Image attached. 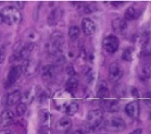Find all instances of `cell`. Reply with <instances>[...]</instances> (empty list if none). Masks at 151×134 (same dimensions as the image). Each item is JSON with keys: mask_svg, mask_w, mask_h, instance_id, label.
<instances>
[{"mask_svg": "<svg viewBox=\"0 0 151 134\" xmlns=\"http://www.w3.org/2000/svg\"><path fill=\"white\" fill-rule=\"evenodd\" d=\"M0 13L2 15V20L4 23L8 25H17L19 24L22 20V15H21L20 10H17L14 6H9L6 7L4 9L0 11Z\"/></svg>", "mask_w": 151, "mask_h": 134, "instance_id": "1", "label": "cell"}, {"mask_svg": "<svg viewBox=\"0 0 151 134\" xmlns=\"http://www.w3.org/2000/svg\"><path fill=\"white\" fill-rule=\"evenodd\" d=\"M64 45V36L62 34L61 32H53L50 36V39H49L48 44L46 46L47 48V51L50 54V55H57L61 48Z\"/></svg>", "mask_w": 151, "mask_h": 134, "instance_id": "2", "label": "cell"}, {"mask_svg": "<svg viewBox=\"0 0 151 134\" xmlns=\"http://www.w3.org/2000/svg\"><path fill=\"white\" fill-rule=\"evenodd\" d=\"M73 95L68 91H59L53 96V103L58 110H65L66 107L72 103Z\"/></svg>", "mask_w": 151, "mask_h": 134, "instance_id": "3", "label": "cell"}, {"mask_svg": "<svg viewBox=\"0 0 151 134\" xmlns=\"http://www.w3.org/2000/svg\"><path fill=\"white\" fill-rule=\"evenodd\" d=\"M103 120V112L102 110L100 109H95L90 110L87 114L86 117V125L89 130H95L99 127L101 122Z\"/></svg>", "mask_w": 151, "mask_h": 134, "instance_id": "4", "label": "cell"}, {"mask_svg": "<svg viewBox=\"0 0 151 134\" xmlns=\"http://www.w3.org/2000/svg\"><path fill=\"white\" fill-rule=\"evenodd\" d=\"M119 46H120V41L115 35H109L102 41V47L108 54L116 52Z\"/></svg>", "mask_w": 151, "mask_h": 134, "instance_id": "5", "label": "cell"}, {"mask_svg": "<svg viewBox=\"0 0 151 134\" xmlns=\"http://www.w3.org/2000/svg\"><path fill=\"white\" fill-rule=\"evenodd\" d=\"M38 65H39V61L37 59H28V60H25L23 61L21 68H22V72L24 73L26 76H31L33 74L36 73L38 69Z\"/></svg>", "mask_w": 151, "mask_h": 134, "instance_id": "6", "label": "cell"}, {"mask_svg": "<svg viewBox=\"0 0 151 134\" xmlns=\"http://www.w3.org/2000/svg\"><path fill=\"white\" fill-rule=\"evenodd\" d=\"M106 127L108 130L113 131V132H121L126 127V124L122 118L113 117L106 122Z\"/></svg>", "mask_w": 151, "mask_h": 134, "instance_id": "7", "label": "cell"}, {"mask_svg": "<svg viewBox=\"0 0 151 134\" xmlns=\"http://www.w3.org/2000/svg\"><path fill=\"white\" fill-rule=\"evenodd\" d=\"M123 74V69L117 62L111 63L110 67H109V80H110V82L116 83L117 81H120Z\"/></svg>", "mask_w": 151, "mask_h": 134, "instance_id": "8", "label": "cell"}, {"mask_svg": "<svg viewBox=\"0 0 151 134\" xmlns=\"http://www.w3.org/2000/svg\"><path fill=\"white\" fill-rule=\"evenodd\" d=\"M14 119H15V116L13 112L10 109H4L0 114V127L6 129L12 125L14 123Z\"/></svg>", "mask_w": 151, "mask_h": 134, "instance_id": "9", "label": "cell"}, {"mask_svg": "<svg viewBox=\"0 0 151 134\" xmlns=\"http://www.w3.org/2000/svg\"><path fill=\"white\" fill-rule=\"evenodd\" d=\"M138 78L142 83H150L151 82V63L147 62L141 65L138 70Z\"/></svg>", "mask_w": 151, "mask_h": 134, "instance_id": "10", "label": "cell"}, {"mask_svg": "<svg viewBox=\"0 0 151 134\" xmlns=\"http://www.w3.org/2000/svg\"><path fill=\"white\" fill-rule=\"evenodd\" d=\"M112 28L116 34L125 35V33L127 32V28H128V25H127V22L125 19L117 17V19L112 21Z\"/></svg>", "mask_w": 151, "mask_h": 134, "instance_id": "11", "label": "cell"}, {"mask_svg": "<svg viewBox=\"0 0 151 134\" xmlns=\"http://www.w3.org/2000/svg\"><path fill=\"white\" fill-rule=\"evenodd\" d=\"M57 72H58V69L55 68V65L47 64L45 67H42V69H41V79L46 81V82H49L52 79H55Z\"/></svg>", "mask_w": 151, "mask_h": 134, "instance_id": "12", "label": "cell"}, {"mask_svg": "<svg viewBox=\"0 0 151 134\" xmlns=\"http://www.w3.org/2000/svg\"><path fill=\"white\" fill-rule=\"evenodd\" d=\"M21 73H22V68H21L20 65H13L11 70L9 71L8 73V78H7V83H6V85L8 86H11L13 85L14 83L17 82L19 78H20Z\"/></svg>", "mask_w": 151, "mask_h": 134, "instance_id": "13", "label": "cell"}, {"mask_svg": "<svg viewBox=\"0 0 151 134\" xmlns=\"http://www.w3.org/2000/svg\"><path fill=\"white\" fill-rule=\"evenodd\" d=\"M82 30L85 35L91 36L96 33V24L89 17H84L82 21Z\"/></svg>", "mask_w": 151, "mask_h": 134, "instance_id": "14", "label": "cell"}, {"mask_svg": "<svg viewBox=\"0 0 151 134\" xmlns=\"http://www.w3.org/2000/svg\"><path fill=\"white\" fill-rule=\"evenodd\" d=\"M139 112H140V107H139L138 101L128 103L125 106V114L132 119H137L139 117Z\"/></svg>", "mask_w": 151, "mask_h": 134, "instance_id": "15", "label": "cell"}, {"mask_svg": "<svg viewBox=\"0 0 151 134\" xmlns=\"http://www.w3.org/2000/svg\"><path fill=\"white\" fill-rule=\"evenodd\" d=\"M22 99V95H21L20 91H12L9 94H7L4 98V103L6 106H13L15 104H17Z\"/></svg>", "mask_w": 151, "mask_h": 134, "instance_id": "16", "label": "cell"}, {"mask_svg": "<svg viewBox=\"0 0 151 134\" xmlns=\"http://www.w3.org/2000/svg\"><path fill=\"white\" fill-rule=\"evenodd\" d=\"M37 49V46L36 44H33V43H28L23 47V49L20 51V57L22 58V60H28V59H32V56L34 55L35 50Z\"/></svg>", "mask_w": 151, "mask_h": 134, "instance_id": "17", "label": "cell"}, {"mask_svg": "<svg viewBox=\"0 0 151 134\" xmlns=\"http://www.w3.org/2000/svg\"><path fill=\"white\" fill-rule=\"evenodd\" d=\"M72 127V120L69 117L60 118L55 123V130L59 132H68Z\"/></svg>", "mask_w": 151, "mask_h": 134, "instance_id": "18", "label": "cell"}, {"mask_svg": "<svg viewBox=\"0 0 151 134\" xmlns=\"http://www.w3.org/2000/svg\"><path fill=\"white\" fill-rule=\"evenodd\" d=\"M62 15H63V11L61 9H55V10H52L49 14L48 19H47V22H48V24L50 26H55L57 25L61 21L62 19Z\"/></svg>", "mask_w": 151, "mask_h": 134, "instance_id": "19", "label": "cell"}, {"mask_svg": "<svg viewBox=\"0 0 151 134\" xmlns=\"http://www.w3.org/2000/svg\"><path fill=\"white\" fill-rule=\"evenodd\" d=\"M110 93H109V88L106 86V83L104 81H100L97 85V97L100 99H108Z\"/></svg>", "mask_w": 151, "mask_h": 134, "instance_id": "20", "label": "cell"}, {"mask_svg": "<svg viewBox=\"0 0 151 134\" xmlns=\"http://www.w3.org/2000/svg\"><path fill=\"white\" fill-rule=\"evenodd\" d=\"M37 87H35V86H33V87H31L29 89H27L26 92H25L23 95H22V103L24 104H31L33 103V100L37 97Z\"/></svg>", "mask_w": 151, "mask_h": 134, "instance_id": "21", "label": "cell"}, {"mask_svg": "<svg viewBox=\"0 0 151 134\" xmlns=\"http://www.w3.org/2000/svg\"><path fill=\"white\" fill-rule=\"evenodd\" d=\"M134 41L136 44H138L142 48L144 46L148 45L149 41H150V32L145 31L142 33H140V34H136L134 37Z\"/></svg>", "mask_w": 151, "mask_h": 134, "instance_id": "22", "label": "cell"}, {"mask_svg": "<svg viewBox=\"0 0 151 134\" xmlns=\"http://www.w3.org/2000/svg\"><path fill=\"white\" fill-rule=\"evenodd\" d=\"M141 13V10L140 9H137L136 7H128L125 11V14H124V19L125 20H135V19H137Z\"/></svg>", "mask_w": 151, "mask_h": 134, "instance_id": "23", "label": "cell"}, {"mask_svg": "<svg viewBox=\"0 0 151 134\" xmlns=\"http://www.w3.org/2000/svg\"><path fill=\"white\" fill-rule=\"evenodd\" d=\"M78 88V80L76 79V78H70L65 83V91H68L69 93L73 94L75 93L76 91Z\"/></svg>", "mask_w": 151, "mask_h": 134, "instance_id": "24", "label": "cell"}, {"mask_svg": "<svg viewBox=\"0 0 151 134\" xmlns=\"http://www.w3.org/2000/svg\"><path fill=\"white\" fill-rule=\"evenodd\" d=\"M102 106L104 107V109L110 111V112H114L115 110L119 109V103H117V100L104 99L102 100Z\"/></svg>", "mask_w": 151, "mask_h": 134, "instance_id": "25", "label": "cell"}, {"mask_svg": "<svg viewBox=\"0 0 151 134\" xmlns=\"http://www.w3.org/2000/svg\"><path fill=\"white\" fill-rule=\"evenodd\" d=\"M50 119H51V114H49L48 110L41 109L39 111V120H40V123L42 125H48L49 122H50Z\"/></svg>", "mask_w": 151, "mask_h": 134, "instance_id": "26", "label": "cell"}, {"mask_svg": "<svg viewBox=\"0 0 151 134\" xmlns=\"http://www.w3.org/2000/svg\"><path fill=\"white\" fill-rule=\"evenodd\" d=\"M25 37L27 38L29 43L35 44V43L39 39V34H38V32L35 31V30H28L27 32H25Z\"/></svg>", "mask_w": 151, "mask_h": 134, "instance_id": "27", "label": "cell"}, {"mask_svg": "<svg viewBox=\"0 0 151 134\" xmlns=\"http://www.w3.org/2000/svg\"><path fill=\"white\" fill-rule=\"evenodd\" d=\"M78 108H79L78 104L73 100L72 103H71L69 106L66 107V109L64 110V112H65L68 116H74V114H75L76 112L78 111Z\"/></svg>", "mask_w": 151, "mask_h": 134, "instance_id": "28", "label": "cell"}, {"mask_svg": "<svg viewBox=\"0 0 151 134\" xmlns=\"http://www.w3.org/2000/svg\"><path fill=\"white\" fill-rule=\"evenodd\" d=\"M79 35H81V30H79L78 26L72 25V26L69 28V37L71 38L72 41H76V39L79 37Z\"/></svg>", "mask_w": 151, "mask_h": 134, "instance_id": "29", "label": "cell"}, {"mask_svg": "<svg viewBox=\"0 0 151 134\" xmlns=\"http://www.w3.org/2000/svg\"><path fill=\"white\" fill-rule=\"evenodd\" d=\"M133 55H134V49L132 48V47H128L122 54V59H123L124 61L131 62L133 60Z\"/></svg>", "mask_w": 151, "mask_h": 134, "instance_id": "30", "label": "cell"}, {"mask_svg": "<svg viewBox=\"0 0 151 134\" xmlns=\"http://www.w3.org/2000/svg\"><path fill=\"white\" fill-rule=\"evenodd\" d=\"M84 76H85L86 83H91L95 79V73L91 68H85L84 70Z\"/></svg>", "mask_w": 151, "mask_h": 134, "instance_id": "31", "label": "cell"}, {"mask_svg": "<svg viewBox=\"0 0 151 134\" xmlns=\"http://www.w3.org/2000/svg\"><path fill=\"white\" fill-rule=\"evenodd\" d=\"M49 96H50V94L48 91H41L37 94V99L40 104H45L49 99Z\"/></svg>", "mask_w": 151, "mask_h": 134, "instance_id": "32", "label": "cell"}, {"mask_svg": "<svg viewBox=\"0 0 151 134\" xmlns=\"http://www.w3.org/2000/svg\"><path fill=\"white\" fill-rule=\"evenodd\" d=\"M140 55L142 58H151V43H149L148 45H146L141 48Z\"/></svg>", "mask_w": 151, "mask_h": 134, "instance_id": "33", "label": "cell"}, {"mask_svg": "<svg viewBox=\"0 0 151 134\" xmlns=\"http://www.w3.org/2000/svg\"><path fill=\"white\" fill-rule=\"evenodd\" d=\"M26 110H27V106H26V104H24V103L17 104V109H15V111H17V116H19V117L24 116L25 112H26Z\"/></svg>", "mask_w": 151, "mask_h": 134, "instance_id": "34", "label": "cell"}, {"mask_svg": "<svg viewBox=\"0 0 151 134\" xmlns=\"http://www.w3.org/2000/svg\"><path fill=\"white\" fill-rule=\"evenodd\" d=\"M114 92L116 93V95L121 97H124L126 95V87L123 84H117V85L114 86Z\"/></svg>", "mask_w": 151, "mask_h": 134, "instance_id": "35", "label": "cell"}, {"mask_svg": "<svg viewBox=\"0 0 151 134\" xmlns=\"http://www.w3.org/2000/svg\"><path fill=\"white\" fill-rule=\"evenodd\" d=\"M65 62H66V59L64 56H58L57 59H55V63H53V65H55L57 69H60V68H62V67L64 65Z\"/></svg>", "mask_w": 151, "mask_h": 134, "instance_id": "36", "label": "cell"}, {"mask_svg": "<svg viewBox=\"0 0 151 134\" xmlns=\"http://www.w3.org/2000/svg\"><path fill=\"white\" fill-rule=\"evenodd\" d=\"M65 72H66V74L70 76V78H73V76L75 75V70H74V68H73L72 65H69V67L66 68Z\"/></svg>", "mask_w": 151, "mask_h": 134, "instance_id": "37", "label": "cell"}, {"mask_svg": "<svg viewBox=\"0 0 151 134\" xmlns=\"http://www.w3.org/2000/svg\"><path fill=\"white\" fill-rule=\"evenodd\" d=\"M13 4H14V7L17 8V10H20V9H23V8H24L25 2H24V1H14Z\"/></svg>", "mask_w": 151, "mask_h": 134, "instance_id": "38", "label": "cell"}, {"mask_svg": "<svg viewBox=\"0 0 151 134\" xmlns=\"http://www.w3.org/2000/svg\"><path fill=\"white\" fill-rule=\"evenodd\" d=\"M144 100L145 103H150L151 104V92H148V93L145 94V97H144Z\"/></svg>", "mask_w": 151, "mask_h": 134, "instance_id": "39", "label": "cell"}, {"mask_svg": "<svg viewBox=\"0 0 151 134\" xmlns=\"http://www.w3.org/2000/svg\"><path fill=\"white\" fill-rule=\"evenodd\" d=\"M111 4H112L113 7L117 8V7H122V6L124 4V2H123V1H112V2H111Z\"/></svg>", "mask_w": 151, "mask_h": 134, "instance_id": "40", "label": "cell"}, {"mask_svg": "<svg viewBox=\"0 0 151 134\" xmlns=\"http://www.w3.org/2000/svg\"><path fill=\"white\" fill-rule=\"evenodd\" d=\"M131 93H132V95L134 97H136V98L139 97V92H138L137 88H135V87H133V88L131 89Z\"/></svg>", "mask_w": 151, "mask_h": 134, "instance_id": "41", "label": "cell"}, {"mask_svg": "<svg viewBox=\"0 0 151 134\" xmlns=\"http://www.w3.org/2000/svg\"><path fill=\"white\" fill-rule=\"evenodd\" d=\"M4 57H6V54H4V50H1V49H0V64H1L2 62H4Z\"/></svg>", "mask_w": 151, "mask_h": 134, "instance_id": "42", "label": "cell"}, {"mask_svg": "<svg viewBox=\"0 0 151 134\" xmlns=\"http://www.w3.org/2000/svg\"><path fill=\"white\" fill-rule=\"evenodd\" d=\"M71 134H85V132H84L83 130H81V129H77V130L73 131Z\"/></svg>", "mask_w": 151, "mask_h": 134, "instance_id": "43", "label": "cell"}, {"mask_svg": "<svg viewBox=\"0 0 151 134\" xmlns=\"http://www.w3.org/2000/svg\"><path fill=\"white\" fill-rule=\"evenodd\" d=\"M141 133H142V130H141V129H136V130H134L129 134H141Z\"/></svg>", "mask_w": 151, "mask_h": 134, "instance_id": "44", "label": "cell"}, {"mask_svg": "<svg viewBox=\"0 0 151 134\" xmlns=\"http://www.w3.org/2000/svg\"><path fill=\"white\" fill-rule=\"evenodd\" d=\"M0 134H13L10 130H2L0 131Z\"/></svg>", "mask_w": 151, "mask_h": 134, "instance_id": "45", "label": "cell"}, {"mask_svg": "<svg viewBox=\"0 0 151 134\" xmlns=\"http://www.w3.org/2000/svg\"><path fill=\"white\" fill-rule=\"evenodd\" d=\"M1 23H4V20H2V15L0 13V24H1Z\"/></svg>", "mask_w": 151, "mask_h": 134, "instance_id": "46", "label": "cell"}, {"mask_svg": "<svg viewBox=\"0 0 151 134\" xmlns=\"http://www.w3.org/2000/svg\"><path fill=\"white\" fill-rule=\"evenodd\" d=\"M41 134H50L49 132H44V133H41Z\"/></svg>", "mask_w": 151, "mask_h": 134, "instance_id": "47", "label": "cell"}, {"mask_svg": "<svg viewBox=\"0 0 151 134\" xmlns=\"http://www.w3.org/2000/svg\"><path fill=\"white\" fill-rule=\"evenodd\" d=\"M100 134H106V133H100Z\"/></svg>", "mask_w": 151, "mask_h": 134, "instance_id": "48", "label": "cell"}]
</instances>
